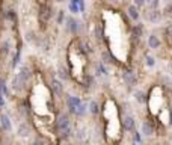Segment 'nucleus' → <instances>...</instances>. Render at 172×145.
<instances>
[{
	"label": "nucleus",
	"mask_w": 172,
	"mask_h": 145,
	"mask_svg": "<svg viewBox=\"0 0 172 145\" xmlns=\"http://www.w3.org/2000/svg\"><path fill=\"white\" fill-rule=\"evenodd\" d=\"M55 128H56V133L63 139V141H67V139L73 135L71 133V120H69L68 114H63L57 118Z\"/></svg>",
	"instance_id": "obj_1"
},
{
	"label": "nucleus",
	"mask_w": 172,
	"mask_h": 145,
	"mask_svg": "<svg viewBox=\"0 0 172 145\" xmlns=\"http://www.w3.org/2000/svg\"><path fill=\"white\" fill-rule=\"evenodd\" d=\"M51 17H53V8L47 3H42L38 11V20H39V24L42 29L47 27V23L50 21Z\"/></svg>",
	"instance_id": "obj_2"
},
{
	"label": "nucleus",
	"mask_w": 172,
	"mask_h": 145,
	"mask_svg": "<svg viewBox=\"0 0 172 145\" xmlns=\"http://www.w3.org/2000/svg\"><path fill=\"white\" fill-rule=\"evenodd\" d=\"M122 80H124V83L128 85V86H136L137 85L136 73H133L131 69H127V71L122 73Z\"/></svg>",
	"instance_id": "obj_3"
},
{
	"label": "nucleus",
	"mask_w": 172,
	"mask_h": 145,
	"mask_svg": "<svg viewBox=\"0 0 172 145\" xmlns=\"http://www.w3.org/2000/svg\"><path fill=\"white\" fill-rule=\"evenodd\" d=\"M50 89H51V92L56 94L57 97L63 95V85H62L61 80H57V79H53L50 82Z\"/></svg>",
	"instance_id": "obj_4"
},
{
	"label": "nucleus",
	"mask_w": 172,
	"mask_h": 145,
	"mask_svg": "<svg viewBox=\"0 0 172 145\" xmlns=\"http://www.w3.org/2000/svg\"><path fill=\"white\" fill-rule=\"evenodd\" d=\"M134 127H136V121H134L133 116L125 115L124 118H122V128H124L125 132H133Z\"/></svg>",
	"instance_id": "obj_5"
},
{
	"label": "nucleus",
	"mask_w": 172,
	"mask_h": 145,
	"mask_svg": "<svg viewBox=\"0 0 172 145\" xmlns=\"http://www.w3.org/2000/svg\"><path fill=\"white\" fill-rule=\"evenodd\" d=\"M145 18H147L149 23H159V21L162 20V12H160L159 9H151L145 14Z\"/></svg>",
	"instance_id": "obj_6"
},
{
	"label": "nucleus",
	"mask_w": 172,
	"mask_h": 145,
	"mask_svg": "<svg viewBox=\"0 0 172 145\" xmlns=\"http://www.w3.org/2000/svg\"><path fill=\"white\" fill-rule=\"evenodd\" d=\"M17 77L23 82L24 85H27V82L30 80V77H32V71H30V68L29 67H21V71L17 74Z\"/></svg>",
	"instance_id": "obj_7"
},
{
	"label": "nucleus",
	"mask_w": 172,
	"mask_h": 145,
	"mask_svg": "<svg viewBox=\"0 0 172 145\" xmlns=\"http://www.w3.org/2000/svg\"><path fill=\"white\" fill-rule=\"evenodd\" d=\"M67 29H68L69 33L77 35L79 33V21H76L73 17H68L67 18Z\"/></svg>",
	"instance_id": "obj_8"
},
{
	"label": "nucleus",
	"mask_w": 172,
	"mask_h": 145,
	"mask_svg": "<svg viewBox=\"0 0 172 145\" xmlns=\"http://www.w3.org/2000/svg\"><path fill=\"white\" fill-rule=\"evenodd\" d=\"M160 45H162V41H160V38L157 35H149L148 36V47L153 48V50H159Z\"/></svg>",
	"instance_id": "obj_9"
},
{
	"label": "nucleus",
	"mask_w": 172,
	"mask_h": 145,
	"mask_svg": "<svg viewBox=\"0 0 172 145\" xmlns=\"http://www.w3.org/2000/svg\"><path fill=\"white\" fill-rule=\"evenodd\" d=\"M142 133L145 136H153L155 133V128H154V124L151 121H145L142 124Z\"/></svg>",
	"instance_id": "obj_10"
},
{
	"label": "nucleus",
	"mask_w": 172,
	"mask_h": 145,
	"mask_svg": "<svg viewBox=\"0 0 172 145\" xmlns=\"http://www.w3.org/2000/svg\"><path fill=\"white\" fill-rule=\"evenodd\" d=\"M80 103H82V100H80L79 97H68V98H67V104H68V109H69L71 114H73V110L76 109Z\"/></svg>",
	"instance_id": "obj_11"
},
{
	"label": "nucleus",
	"mask_w": 172,
	"mask_h": 145,
	"mask_svg": "<svg viewBox=\"0 0 172 145\" xmlns=\"http://www.w3.org/2000/svg\"><path fill=\"white\" fill-rule=\"evenodd\" d=\"M127 12H128V17H130L131 20H139V17H141V14H139V8L136 6V5H130V6L127 8Z\"/></svg>",
	"instance_id": "obj_12"
},
{
	"label": "nucleus",
	"mask_w": 172,
	"mask_h": 145,
	"mask_svg": "<svg viewBox=\"0 0 172 145\" xmlns=\"http://www.w3.org/2000/svg\"><path fill=\"white\" fill-rule=\"evenodd\" d=\"M0 124L5 132H11L12 130V126H11V120L8 118V115H2L0 116Z\"/></svg>",
	"instance_id": "obj_13"
},
{
	"label": "nucleus",
	"mask_w": 172,
	"mask_h": 145,
	"mask_svg": "<svg viewBox=\"0 0 172 145\" xmlns=\"http://www.w3.org/2000/svg\"><path fill=\"white\" fill-rule=\"evenodd\" d=\"M101 59H103V63H113L115 62V57L110 55V51H101Z\"/></svg>",
	"instance_id": "obj_14"
},
{
	"label": "nucleus",
	"mask_w": 172,
	"mask_h": 145,
	"mask_svg": "<svg viewBox=\"0 0 172 145\" xmlns=\"http://www.w3.org/2000/svg\"><path fill=\"white\" fill-rule=\"evenodd\" d=\"M86 112H88V109H86V106L83 104V103H80L76 109L73 110V114L76 115V116H85L86 115Z\"/></svg>",
	"instance_id": "obj_15"
},
{
	"label": "nucleus",
	"mask_w": 172,
	"mask_h": 145,
	"mask_svg": "<svg viewBox=\"0 0 172 145\" xmlns=\"http://www.w3.org/2000/svg\"><path fill=\"white\" fill-rule=\"evenodd\" d=\"M9 48H11L9 41H3L2 45H0V56H2V57H6L8 53H9Z\"/></svg>",
	"instance_id": "obj_16"
},
{
	"label": "nucleus",
	"mask_w": 172,
	"mask_h": 145,
	"mask_svg": "<svg viewBox=\"0 0 172 145\" xmlns=\"http://www.w3.org/2000/svg\"><path fill=\"white\" fill-rule=\"evenodd\" d=\"M57 76H59V79L61 80H63V82H68L69 79H71V76H69V73L67 71L65 68H59V71H57Z\"/></svg>",
	"instance_id": "obj_17"
},
{
	"label": "nucleus",
	"mask_w": 172,
	"mask_h": 145,
	"mask_svg": "<svg viewBox=\"0 0 172 145\" xmlns=\"http://www.w3.org/2000/svg\"><path fill=\"white\" fill-rule=\"evenodd\" d=\"M133 32H134V36H136V38H142V36H143V24L137 23L133 27Z\"/></svg>",
	"instance_id": "obj_18"
},
{
	"label": "nucleus",
	"mask_w": 172,
	"mask_h": 145,
	"mask_svg": "<svg viewBox=\"0 0 172 145\" xmlns=\"http://www.w3.org/2000/svg\"><path fill=\"white\" fill-rule=\"evenodd\" d=\"M29 132H30V127H29L27 122L21 124L20 128H18V135H20V136H27V135H29Z\"/></svg>",
	"instance_id": "obj_19"
},
{
	"label": "nucleus",
	"mask_w": 172,
	"mask_h": 145,
	"mask_svg": "<svg viewBox=\"0 0 172 145\" xmlns=\"http://www.w3.org/2000/svg\"><path fill=\"white\" fill-rule=\"evenodd\" d=\"M89 112L92 115H98L100 114V104L97 103V101H91V104H89Z\"/></svg>",
	"instance_id": "obj_20"
},
{
	"label": "nucleus",
	"mask_w": 172,
	"mask_h": 145,
	"mask_svg": "<svg viewBox=\"0 0 172 145\" xmlns=\"http://www.w3.org/2000/svg\"><path fill=\"white\" fill-rule=\"evenodd\" d=\"M95 69H97V73H98V74H101V76H107V74H109L103 62H98V63H97V65H95Z\"/></svg>",
	"instance_id": "obj_21"
},
{
	"label": "nucleus",
	"mask_w": 172,
	"mask_h": 145,
	"mask_svg": "<svg viewBox=\"0 0 172 145\" xmlns=\"http://www.w3.org/2000/svg\"><path fill=\"white\" fill-rule=\"evenodd\" d=\"M134 98H136L137 103H145V101H147L143 91H136V92H134Z\"/></svg>",
	"instance_id": "obj_22"
},
{
	"label": "nucleus",
	"mask_w": 172,
	"mask_h": 145,
	"mask_svg": "<svg viewBox=\"0 0 172 145\" xmlns=\"http://www.w3.org/2000/svg\"><path fill=\"white\" fill-rule=\"evenodd\" d=\"M5 17H6L8 20H11L12 23H15V24H17V20H18V17H17V12H15V11H12V9H11V11H8Z\"/></svg>",
	"instance_id": "obj_23"
},
{
	"label": "nucleus",
	"mask_w": 172,
	"mask_h": 145,
	"mask_svg": "<svg viewBox=\"0 0 172 145\" xmlns=\"http://www.w3.org/2000/svg\"><path fill=\"white\" fill-rule=\"evenodd\" d=\"M145 5H148L149 9H157L160 5V0H145Z\"/></svg>",
	"instance_id": "obj_24"
},
{
	"label": "nucleus",
	"mask_w": 172,
	"mask_h": 145,
	"mask_svg": "<svg viewBox=\"0 0 172 145\" xmlns=\"http://www.w3.org/2000/svg\"><path fill=\"white\" fill-rule=\"evenodd\" d=\"M163 14L166 15V17L172 18V3H171V2H168V5L165 6V9H163Z\"/></svg>",
	"instance_id": "obj_25"
},
{
	"label": "nucleus",
	"mask_w": 172,
	"mask_h": 145,
	"mask_svg": "<svg viewBox=\"0 0 172 145\" xmlns=\"http://www.w3.org/2000/svg\"><path fill=\"white\" fill-rule=\"evenodd\" d=\"M69 11H71L73 14H77L79 11H80V8H79V3H73V2H71V5H69Z\"/></svg>",
	"instance_id": "obj_26"
},
{
	"label": "nucleus",
	"mask_w": 172,
	"mask_h": 145,
	"mask_svg": "<svg viewBox=\"0 0 172 145\" xmlns=\"http://www.w3.org/2000/svg\"><path fill=\"white\" fill-rule=\"evenodd\" d=\"M165 36L172 38V24H168V26L165 27Z\"/></svg>",
	"instance_id": "obj_27"
},
{
	"label": "nucleus",
	"mask_w": 172,
	"mask_h": 145,
	"mask_svg": "<svg viewBox=\"0 0 172 145\" xmlns=\"http://www.w3.org/2000/svg\"><path fill=\"white\" fill-rule=\"evenodd\" d=\"M133 142H142V138H141V133L139 132L133 130Z\"/></svg>",
	"instance_id": "obj_28"
},
{
	"label": "nucleus",
	"mask_w": 172,
	"mask_h": 145,
	"mask_svg": "<svg viewBox=\"0 0 172 145\" xmlns=\"http://www.w3.org/2000/svg\"><path fill=\"white\" fill-rule=\"evenodd\" d=\"M145 63H147V65L148 67H154V57L153 56H147V57H145Z\"/></svg>",
	"instance_id": "obj_29"
},
{
	"label": "nucleus",
	"mask_w": 172,
	"mask_h": 145,
	"mask_svg": "<svg viewBox=\"0 0 172 145\" xmlns=\"http://www.w3.org/2000/svg\"><path fill=\"white\" fill-rule=\"evenodd\" d=\"M63 18H65V14H63V11H59V15H57V24H62Z\"/></svg>",
	"instance_id": "obj_30"
},
{
	"label": "nucleus",
	"mask_w": 172,
	"mask_h": 145,
	"mask_svg": "<svg viewBox=\"0 0 172 145\" xmlns=\"http://www.w3.org/2000/svg\"><path fill=\"white\" fill-rule=\"evenodd\" d=\"M134 5H136L137 8H141V6L145 5V0H134Z\"/></svg>",
	"instance_id": "obj_31"
},
{
	"label": "nucleus",
	"mask_w": 172,
	"mask_h": 145,
	"mask_svg": "<svg viewBox=\"0 0 172 145\" xmlns=\"http://www.w3.org/2000/svg\"><path fill=\"white\" fill-rule=\"evenodd\" d=\"M3 104H5V100H3V94L0 92V107H3Z\"/></svg>",
	"instance_id": "obj_32"
},
{
	"label": "nucleus",
	"mask_w": 172,
	"mask_h": 145,
	"mask_svg": "<svg viewBox=\"0 0 172 145\" xmlns=\"http://www.w3.org/2000/svg\"><path fill=\"white\" fill-rule=\"evenodd\" d=\"M169 122H171V126H172V109H171V112H169Z\"/></svg>",
	"instance_id": "obj_33"
},
{
	"label": "nucleus",
	"mask_w": 172,
	"mask_h": 145,
	"mask_svg": "<svg viewBox=\"0 0 172 145\" xmlns=\"http://www.w3.org/2000/svg\"><path fill=\"white\" fill-rule=\"evenodd\" d=\"M169 69H171V74H172V62L169 63Z\"/></svg>",
	"instance_id": "obj_34"
},
{
	"label": "nucleus",
	"mask_w": 172,
	"mask_h": 145,
	"mask_svg": "<svg viewBox=\"0 0 172 145\" xmlns=\"http://www.w3.org/2000/svg\"><path fill=\"white\" fill-rule=\"evenodd\" d=\"M71 2H73V3H79V2H80V0H71Z\"/></svg>",
	"instance_id": "obj_35"
},
{
	"label": "nucleus",
	"mask_w": 172,
	"mask_h": 145,
	"mask_svg": "<svg viewBox=\"0 0 172 145\" xmlns=\"http://www.w3.org/2000/svg\"><path fill=\"white\" fill-rule=\"evenodd\" d=\"M55 2H62V0H55Z\"/></svg>",
	"instance_id": "obj_36"
},
{
	"label": "nucleus",
	"mask_w": 172,
	"mask_h": 145,
	"mask_svg": "<svg viewBox=\"0 0 172 145\" xmlns=\"http://www.w3.org/2000/svg\"><path fill=\"white\" fill-rule=\"evenodd\" d=\"M166 2H171V0H166Z\"/></svg>",
	"instance_id": "obj_37"
}]
</instances>
